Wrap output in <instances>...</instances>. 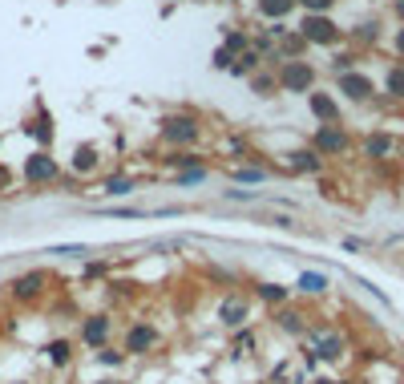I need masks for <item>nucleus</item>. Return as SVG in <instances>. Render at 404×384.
Masks as SVG:
<instances>
[{"label":"nucleus","instance_id":"obj_1","mask_svg":"<svg viewBox=\"0 0 404 384\" xmlns=\"http://www.w3.org/2000/svg\"><path fill=\"white\" fill-rule=\"evenodd\" d=\"M275 77H279V89L283 93H308L315 86V69L308 61H283L279 69H275Z\"/></svg>","mask_w":404,"mask_h":384},{"label":"nucleus","instance_id":"obj_2","mask_svg":"<svg viewBox=\"0 0 404 384\" xmlns=\"http://www.w3.org/2000/svg\"><path fill=\"white\" fill-rule=\"evenodd\" d=\"M198 118H190V114H166L162 118V138L170 142V146H194L198 142Z\"/></svg>","mask_w":404,"mask_h":384},{"label":"nucleus","instance_id":"obj_3","mask_svg":"<svg viewBox=\"0 0 404 384\" xmlns=\"http://www.w3.org/2000/svg\"><path fill=\"white\" fill-rule=\"evenodd\" d=\"M299 33L308 37V44H336L340 41V25L327 16V12H308L299 21Z\"/></svg>","mask_w":404,"mask_h":384},{"label":"nucleus","instance_id":"obj_4","mask_svg":"<svg viewBox=\"0 0 404 384\" xmlns=\"http://www.w3.org/2000/svg\"><path fill=\"white\" fill-rule=\"evenodd\" d=\"M304 340L315 348V356L319 360H327V364H336L344 352H348V340L340 336V332H327V328H308V336Z\"/></svg>","mask_w":404,"mask_h":384},{"label":"nucleus","instance_id":"obj_5","mask_svg":"<svg viewBox=\"0 0 404 384\" xmlns=\"http://www.w3.org/2000/svg\"><path fill=\"white\" fill-rule=\"evenodd\" d=\"M312 146L323 154V158H340V154H348L352 138H348V129L344 126H319L312 133Z\"/></svg>","mask_w":404,"mask_h":384},{"label":"nucleus","instance_id":"obj_6","mask_svg":"<svg viewBox=\"0 0 404 384\" xmlns=\"http://www.w3.org/2000/svg\"><path fill=\"white\" fill-rule=\"evenodd\" d=\"M45 283H49L45 271H29V275H21V279L8 283V296L16 299V303H33V299H41Z\"/></svg>","mask_w":404,"mask_h":384},{"label":"nucleus","instance_id":"obj_7","mask_svg":"<svg viewBox=\"0 0 404 384\" xmlns=\"http://www.w3.org/2000/svg\"><path fill=\"white\" fill-rule=\"evenodd\" d=\"M219 320H223L226 328H243V324L251 320V299L239 296V292H230V296L219 303Z\"/></svg>","mask_w":404,"mask_h":384},{"label":"nucleus","instance_id":"obj_8","mask_svg":"<svg viewBox=\"0 0 404 384\" xmlns=\"http://www.w3.org/2000/svg\"><path fill=\"white\" fill-rule=\"evenodd\" d=\"M53 178H57V162L49 158L45 150L29 154V162H25V182H29V186H45Z\"/></svg>","mask_w":404,"mask_h":384},{"label":"nucleus","instance_id":"obj_9","mask_svg":"<svg viewBox=\"0 0 404 384\" xmlns=\"http://www.w3.org/2000/svg\"><path fill=\"white\" fill-rule=\"evenodd\" d=\"M340 93L344 97H352V101H372L376 97V81L368 77V73H340Z\"/></svg>","mask_w":404,"mask_h":384},{"label":"nucleus","instance_id":"obj_10","mask_svg":"<svg viewBox=\"0 0 404 384\" xmlns=\"http://www.w3.org/2000/svg\"><path fill=\"white\" fill-rule=\"evenodd\" d=\"M154 344H158V336H154L150 324H130L122 348H126V356H146V352H154Z\"/></svg>","mask_w":404,"mask_h":384},{"label":"nucleus","instance_id":"obj_11","mask_svg":"<svg viewBox=\"0 0 404 384\" xmlns=\"http://www.w3.org/2000/svg\"><path fill=\"white\" fill-rule=\"evenodd\" d=\"M287 170L319 174V170H323V154H319L315 146H299V150H291V154H287Z\"/></svg>","mask_w":404,"mask_h":384},{"label":"nucleus","instance_id":"obj_12","mask_svg":"<svg viewBox=\"0 0 404 384\" xmlns=\"http://www.w3.org/2000/svg\"><path fill=\"white\" fill-rule=\"evenodd\" d=\"M109 332H113V320H109V316H90V320L81 324V344H85V348H105Z\"/></svg>","mask_w":404,"mask_h":384},{"label":"nucleus","instance_id":"obj_13","mask_svg":"<svg viewBox=\"0 0 404 384\" xmlns=\"http://www.w3.org/2000/svg\"><path fill=\"white\" fill-rule=\"evenodd\" d=\"M308 105H312L319 126H340V105H336V97H327V93H308Z\"/></svg>","mask_w":404,"mask_h":384},{"label":"nucleus","instance_id":"obj_14","mask_svg":"<svg viewBox=\"0 0 404 384\" xmlns=\"http://www.w3.org/2000/svg\"><path fill=\"white\" fill-rule=\"evenodd\" d=\"M295 292H299V296H312V299L327 296V275H323V271H299Z\"/></svg>","mask_w":404,"mask_h":384},{"label":"nucleus","instance_id":"obj_15","mask_svg":"<svg viewBox=\"0 0 404 384\" xmlns=\"http://www.w3.org/2000/svg\"><path fill=\"white\" fill-rule=\"evenodd\" d=\"M364 154H368L372 162H384V158H392V154H396V142H392L388 133H368V142H364Z\"/></svg>","mask_w":404,"mask_h":384},{"label":"nucleus","instance_id":"obj_16","mask_svg":"<svg viewBox=\"0 0 404 384\" xmlns=\"http://www.w3.org/2000/svg\"><path fill=\"white\" fill-rule=\"evenodd\" d=\"M275 328H279V332H287V336H308V320H304L299 311H291V307L275 311Z\"/></svg>","mask_w":404,"mask_h":384},{"label":"nucleus","instance_id":"obj_17","mask_svg":"<svg viewBox=\"0 0 404 384\" xmlns=\"http://www.w3.org/2000/svg\"><path fill=\"white\" fill-rule=\"evenodd\" d=\"M275 49H279V57H283V61H299V53L308 49V37H304L299 29H295V33H283Z\"/></svg>","mask_w":404,"mask_h":384},{"label":"nucleus","instance_id":"obj_18","mask_svg":"<svg viewBox=\"0 0 404 384\" xmlns=\"http://www.w3.org/2000/svg\"><path fill=\"white\" fill-rule=\"evenodd\" d=\"M259 61H263V53H259V49L251 44L247 53H239V57H234V65H230V73H234V77H251V73L259 69Z\"/></svg>","mask_w":404,"mask_h":384},{"label":"nucleus","instance_id":"obj_19","mask_svg":"<svg viewBox=\"0 0 404 384\" xmlns=\"http://www.w3.org/2000/svg\"><path fill=\"white\" fill-rule=\"evenodd\" d=\"M45 356H49V364H53V368H69V360H73V344H69V340H49Z\"/></svg>","mask_w":404,"mask_h":384},{"label":"nucleus","instance_id":"obj_20","mask_svg":"<svg viewBox=\"0 0 404 384\" xmlns=\"http://www.w3.org/2000/svg\"><path fill=\"white\" fill-rule=\"evenodd\" d=\"M69 170H73V174L97 170V150H93V146H77V150H73V162H69Z\"/></svg>","mask_w":404,"mask_h":384},{"label":"nucleus","instance_id":"obj_21","mask_svg":"<svg viewBox=\"0 0 404 384\" xmlns=\"http://www.w3.org/2000/svg\"><path fill=\"white\" fill-rule=\"evenodd\" d=\"M295 4H299V0H259V12H263L267 21H283Z\"/></svg>","mask_w":404,"mask_h":384},{"label":"nucleus","instance_id":"obj_22","mask_svg":"<svg viewBox=\"0 0 404 384\" xmlns=\"http://www.w3.org/2000/svg\"><path fill=\"white\" fill-rule=\"evenodd\" d=\"M384 89H388V97L404 101V65H392V69H388V77H384Z\"/></svg>","mask_w":404,"mask_h":384},{"label":"nucleus","instance_id":"obj_23","mask_svg":"<svg viewBox=\"0 0 404 384\" xmlns=\"http://www.w3.org/2000/svg\"><path fill=\"white\" fill-rule=\"evenodd\" d=\"M287 296H291V292H287L283 283H259V299H267V303H275V307L287 303Z\"/></svg>","mask_w":404,"mask_h":384},{"label":"nucleus","instance_id":"obj_24","mask_svg":"<svg viewBox=\"0 0 404 384\" xmlns=\"http://www.w3.org/2000/svg\"><path fill=\"white\" fill-rule=\"evenodd\" d=\"M101 190H105L109 199H122V194H130V190H134V178H122V174H118V178H105V186H101Z\"/></svg>","mask_w":404,"mask_h":384},{"label":"nucleus","instance_id":"obj_25","mask_svg":"<svg viewBox=\"0 0 404 384\" xmlns=\"http://www.w3.org/2000/svg\"><path fill=\"white\" fill-rule=\"evenodd\" d=\"M352 37H356L360 44H376L380 41V21H364V25H356V29H352Z\"/></svg>","mask_w":404,"mask_h":384},{"label":"nucleus","instance_id":"obj_26","mask_svg":"<svg viewBox=\"0 0 404 384\" xmlns=\"http://www.w3.org/2000/svg\"><path fill=\"white\" fill-rule=\"evenodd\" d=\"M230 178H234V182H263V178H267V170H263V166H234V170H230Z\"/></svg>","mask_w":404,"mask_h":384},{"label":"nucleus","instance_id":"obj_27","mask_svg":"<svg viewBox=\"0 0 404 384\" xmlns=\"http://www.w3.org/2000/svg\"><path fill=\"white\" fill-rule=\"evenodd\" d=\"M226 49H230V53H234V57H239V53H247V49H251V37H247V33H234V29H226Z\"/></svg>","mask_w":404,"mask_h":384},{"label":"nucleus","instance_id":"obj_28","mask_svg":"<svg viewBox=\"0 0 404 384\" xmlns=\"http://www.w3.org/2000/svg\"><path fill=\"white\" fill-rule=\"evenodd\" d=\"M29 133H33L37 142H53V118H45V114H41V118L29 126Z\"/></svg>","mask_w":404,"mask_h":384},{"label":"nucleus","instance_id":"obj_29","mask_svg":"<svg viewBox=\"0 0 404 384\" xmlns=\"http://www.w3.org/2000/svg\"><path fill=\"white\" fill-rule=\"evenodd\" d=\"M356 69V53H336L332 57V73L340 77V73H352Z\"/></svg>","mask_w":404,"mask_h":384},{"label":"nucleus","instance_id":"obj_30","mask_svg":"<svg viewBox=\"0 0 404 384\" xmlns=\"http://www.w3.org/2000/svg\"><path fill=\"white\" fill-rule=\"evenodd\" d=\"M255 332H239V336H234V356H251V352H255Z\"/></svg>","mask_w":404,"mask_h":384},{"label":"nucleus","instance_id":"obj_31","mask_svg":"<svg viewBox=\"0 0 404 384\" xmlns=\"http://www.w3.org/2000/svg\"><path fill=\"white\" fill-rule=\"evenodd\" d=\"M206 178V166H194V170H178V186H194Z\"/></svg>","mask_w":404,"mask_h":384},{"label":"nucleus","instance_id":"obj_32","mask_svg":"<svg viewBox=\"0 0 404 384\" xmlns=\"http://www.w3.org/2000/svg\"><path fill=\"white\" fill-rule=\"evenodd\" d=\"M230 65H234V53H230L226 44H219V49H215V69H226V73H230Z\"/></svg>","mask_w":404,"mask_h":384},{"label":"nucleus","instance_id":"obj_33","mask_svg":"<svg viewBox=\"0 0 404 384\" xmlns=\"http://www.w3.org/2000/svg\"><path fill=\"white\" fill-rule=\"evenodd\" d=\"M251 86H255V93H259V97H271V89L279 86V77H255Z\"/></svg>","mask_w":404,"mask_h":384},{"label":"nucleus","instance_id":"obj_34","mask_svg":"<svg viewBox=\"0 0 404 384\" xmlns=\"http://www.w3.org/2000/svg\"><path fill=\"white\" fill-rule=\"evenodd\" d=\"M299 4H304V12H332L336 0H299Z\"/></svg>","mask_w":404,"mask_h":384},{"label":"nucleus","instance_id":"obj_35","mask_svg":"<svg viewBox=\"0 0 404 384\" xmlns=\"http://www.w3.org/2000/svg\"><path fill=\"white\" fill-rule=\"evenodd\" d=\"M97 360H101V364H105V368H118V364H122V360H126V352H101V356H97Z\"/></svg>","mask_w":404,"mask_h":384},{"label":"nucleus","instance_id":"obj_36","mask_svg":"<svg viewBox=\"0 0 404 384\" xmlns=\"http://www.w3.org/2000/svg\"><path fill=\"white\" fill-rule=\"evenodd\" d=\"M226 199H234V203H239V199H243V203H251V199H255V190H226Z\"/></svg>","mask_w":404,"mask_h":384},{"label":"nucleus","instance_id":"obj_37","mask_svg":"<svg viewBox=\"0 0 404 384\" xmlns=\"http://www.w3.org/2000/svg\"><path fill=\"white\" fill-rule=\"evenodd\" d=\"M396 53H401V57H404V25H401V29H396Z\"/></svg>","mask_w":404,"mask_h":384},{"label":"nucleus","instance_id":"obj_38","mask_svg":"<svg viewBox=\"0 0 404 384\" xmlns=\"http://www.w3.org/2000/svg\"><path fill=\"white\" fill-rule=\"evenodd\" d=\"M396 16L404 21V0H396Z\"/></svg>","mask_w":404,"mask_h":384},{"label":"nucleus","instance_id":"obj_39","mask_svg":"<svg viewBox=\"0 0 404 384\" xmlns=\"http://www.w3.org/2000/svg\"><path fill=\"white\" fill-rule=\"evenodd\" d=\"M4 182H8V174H4V170H0V186H4Z\"/></svg>","mask_w":404,"mask_h":384},{"label":"nucleus","instance_id":"obj_40","mask_svg":"<svg viewBox=\"0 0 404 384\" xmlns=\"http://www.w3.org/2000/svg\"><path fill=\"white\" fill-rule=\"evenodd\" d=\"M93 384H122V381H93Z\"/></svg>","mask_w":404,"mask_h":384},{"label":"nucleus","instance_id":"obj_41","mask_svg":"<svg viewBox=\"0 0 404 384\" xmlns=\"http://www.w3.org/2000/svg\"><path fill=\"white\" fill-rule=\"evenodd\" d=\"M401 162H404V146H401Z\"/></svg>","mask_w":404,"mask_h":384}]
</instances>
